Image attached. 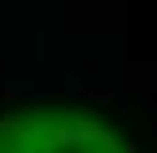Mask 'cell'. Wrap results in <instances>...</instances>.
<instances>
[{
  "instance_id": "cell-1",
  "label": "cell",
  "mask_w": 157,
  "mask_h": 153,
  "mask_svg": "<svg viewBox=\"0 0 157 153\" xmlns=\"http://www.w3.org/2000/svg\"><path fill=\"white\" fill-rule=\"evenodd\" d=\"M0 153H134V142L104 107L35 99L0 111Z\"/></svg>"
}]
</instances>
